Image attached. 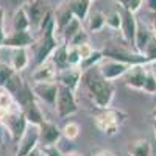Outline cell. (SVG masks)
<instances>
[{
  "label": "cell",
  "mask_w": 156,
  "mask_h": 156,
  "mask_svg": "<svg viewBox=\"0 0 156 156\" xmlns=\"http://www.w3.org/2000/svg\"><path fill=\"white\" fill-rule=\"evenodd\" d=\"M83 80H84V84H86V89L90 95V100L92 103L100 108V109H106L111 106V101L114 98V92H115V86L112 81H108L105 80L98 69L94 72V69L87 70L84 75H83Z\"/></svg>",
  "instance_id": "obj_1"
},
{
  "label": "cell",
  "mask_w": 156,
  "mask_h": 156,
  "mask_svg": "<svg viewBox=\"0 0 156 156\" xmlns=\"http://www.w3.org/2000/svg\"><path fill=\"white\" fill-rule=\"evenodd\" d=\"M125 120H126V112H123L120 109H112V108L101 109V112L97 114L94 119L95 126L106 136L117 134L119 128L122 126V123Z\"/></svg>",
  "instance_id": "obj_2"
},
{
  "label": "cell",
  "mask_w": 156,
  "mask_h": 156,
  "mask_svg": "<svg viewBox=\"0 0 156 156\" xmlns=\"http://www.w3.org/2000/svg\"><path fill=\"white\" fill-rule=\"evenodd\" d=\"M34 45V62L36 66H41L42 62L48 61L51 53L56 50L58 47V41L55 37V19L51 20L47 28L42 31V37L37 44H33Z\"/></svg>",
  "instance_id": "obj_3"
},
{
  "label": "cell",
  "mask_w": 156,
  "mask_h": 156,
  "mask_svg": "<svg viewBox=\"0 0 156 156\" xmlns=\"http://www.w3.org/2000/svg\"><path fill=\"white\" fill-rule=\"evenodd\" d=\"M0 123L8 129L12 142H16V144L20 140V137L23 136V133L28 128V122L20 109L0 111Z\"/></svg>",
  "instance_id": "obj_4"
},
{
  "label": "cell",
  "mask_w": 156,
  "mask_h": 156,
  "mask_svg": "<svg viewBox=\"0 0 156 156\" xmlns=\"http://www.w3.org/2000/svg\"><path fill=\"white\" fill-rule=\"evenodd\" d=\"M56 112L61 119L64 117H69L73 115L75 112H78V103L75 98V92L70 90L66 86H61L58 87V97H56Z\"/></svg>",
  "instance_id": "obj_5"
},
{
  "label": "cell",
  "mask_w": 156,
  "mask_h": 156,
  "mask_svg": "<svg viewBox=\"0 0 156 156\" xmlns=\"http://www.w3.org/2000/svg\"><path fill=\"white\" fill-rule=\"evenodd\" d=\"M58 81H48V83H33L31 89L37 100L44 101L45 105L55 108L56 106V97H58Z\"/></svg>",
  "instance_id": "obj_6"
},
{
  "label": "cell",
  "mask_w": 156,
  "mask_h": 156,
  "mask_svg": "<svg viewBox=\"0 0 156 156\" xmlns=\"http://www.w3.org/2000/svg\"><path fill=\"white\" fill-rule=\"evenodd\" d=\"M100 75L108 81H114L117 78H120L126 73V70L129 69L128 64L120 62V61H114V59H108V58H103V61L97 66Z\"/></svg>",
  "instance_id": "obj_7"
},
{
  "label": "cell",
  "mask_w": 156,
  "mask_h": 156,
  "mask_svg": "<svg viewBox=\"0 0 156 156\" xmlns=\"http://www.w3.org/2000/svg\"><path fill=\"white\" fill-rule=\"evenodd\" d=\"M147 72H148V62L147 64H134V66H129V69L126 70V73L122 78L128 87L142 90L144 89L145 78H147Z\"/></svg>",
  "instance_id": "obj_8"
},
{
  "label": "cell",
  "mask_w": 156,
  "mask_h": 156,
  "mask_svg": "<svg viewBox=\"0 0 156 156\" xmlns=\"http://www.w3.org/2000/svg\"><path fill=\"white\" fill-rule=\"evenodd\" d=\"M37 145H39V126L28 125L27 131L23 133V136L17 142L16 156H28L34 148H37Z\"/></svg>",
  "instance_id": "obj_9"
},
{
  "label": "cell",
  "mask_w": 156,
  "mask_h": 156,
  "mask_svg": "<svg viewBox=\"0 0 156 156\" xmlns=\"http://www.w3.org/2000/svg\"><path fill=\"white\" fill-rule=\"evenodd\" d=\"M62 133L61 128L50 122V120H44L39 125V144L42 147H50V145H56V142L61 139Z\"/></svg>",
  "instance_id": "obj_10"
},
{
  "label": "cell",
  "mask_w": 156,
  "mask_h": 156,
  "mask_svg": "<svg viewBox=\"0 0 156 156\" xmlns=\"http://www.w3.org/2000/svg\"><path fill=\"white\" fill-rule=\"evenodd\" d=\"M119 11L122 16V25H120L122 36L126 42L134 45V37H136V30H137V20L134 17V12H131L129 9H126L120 5H119Z\"/></svg>",
  "instance_id": "obj_11"
},
{
  "label": "cell",
  "mask_w": 156,
  "mask_h": 156,
  "mask_svg": "<svg viewBox=\"0 0 156 156\" xmlns=\"http://www.w3.org/2000/svg\"><path fill=\"white\" fill-rule=\"evenodd\" d=\"M23 8H25V11H27L28 19H30V28L39 30L42 19L48 12L45 9V3L42 2V0H28V2L23 5Z\"/></svg>",
  "instance_id": "obj_12"
},
{
  "label": "cell",
  "mask_w": 156,
  "mask_h": 156,
  "mask_svg": "<svg viewBox=\"0 0 156 156\" xmlns=\"http://www.w3.org/2000/svg\"><path fill=\"white\" fill-rule=\"evenodd\" d=\"M33 44H34V37L31 36V33L28 30L27 31H16V30H12L9 34H6L3 47L16 50V48H28Z\"/></svg>",
  "instance_id": "obj_13"
},
{
  "label": "cell",
  "mask_w": 156,
  "mask_h": 156,
  "mask_svg": "<svg viewBox=\"0 0 156 156\" xmlns=\"http://www.w3.org/2000/svg\"><path fill=\"white\" fill-rule=\"evenodd\" d=\"M56 80H58V84L66 86V87H69L70 90L75 92V90L78 89V86H80L81 80H83V72H81L80 67H69L66 70L58 72Z\"/></svg>",
  "instance_id": "obj_14"
},
{
  "label": "cell",
  "mask_w": 156,
  "mask_h": 156,
  "mask_svg": "<svg viewBox=\"0 0 156 156\" xmlns=\"http://www.w3.org/2000/svg\"><path fill=\"white\" fill-rule=\"evenodd\" d=\"M56 75H58V70L55 67V64L48 59L34 69L31 80H33V83H48V81H55Z\"/></svg>",
  "instance_id": "obj_15"
},
{
  "label": "cell",
  "mask_w": 156,
  "mask_h": 156,
  "mask_svg": "<svg viewBox=\"0 0 156 156\" xmlns=\"http://www.w3.org/2000/svg\"><path fill=\"white\" fill-rule=\"evenodd\" d=\"M126 151L129 156H151V144L148 139H134L128 144Z\"/></svg>",
  "instance_id": "obj_16"
},
{
  "label": "cell",
  "mask_w": 156,
  "mask_h": 156,
  "mask_svg": "<svg viewBox=\"0 0 156 156\" xmlns=\"http://www.w3.org/2000/svg\"><path fill=\"white\" fill-rule=\"evenodd\" d=\"M50 61L55 64V67L58 72L61 70H66L69 69V59H67V44H61L56 47V50L51 53L50 56Z\"/></svg>",
  "instance_id": "obj_17"
},
{
  "label": "cell",
  "mask_w": 156,
  "mask_h": 156,
  "mask_svg": "<svg viewBox=\"0 0 156 156\" xmlns=\"http://www.w3.org/2000/svg\"><path fill=\"white\" fill-rule=\"evenodd\" d=\"M153 33L145 27L144 23H137V30H136V37H134V48L137 53H144V50L147 44L150 42Z\"/></svg>",
  "instance_id": "obj_18"
},
{
  "label": "cell",
  "mask_w": 156,
  "mask_h": 156,
  "mask_svg": "<svg viewBox=\"0 0 156 156\" xmlns=\"http://www.w3.org/2000/svg\"><path fill=\"white\" fill-rule=\"evenodd\" d=\"M22 112H23V115H25V119H27V122H28V125H34V126H39L45 119H44V115H42V111H41V108L37 106V103L36 101H33V103H30L28 106H25L23 109H20Z\"/></svg>",
  "instance_id": "obj_19"
},
{
  "label": "cell",
  "mask_w": 156,
  "mask_h": 156,
  "mask_svg": "<svg viewBox=\"0 0 156 156\" xmlns=\"http://www.w3.org/2000/svg\"><path fill=\"white\" fill-rule=\"evenodd\" d=\"M16 100V105L19 106V109H23L25 106H28L30 103L36 101V97L33 94V89H31V84H28L27 81H25V84L22 86V89L19 90L17 94L12 95Z\"/></svg>",
  "instance_id": "obj_20"
},
{
  "label": "cell",
  "mask_w": 156,
  "mask_h": 156,
  "mask_svg": "<svg viewBox=\"0 0 156 156\" xmlns=\"http://www.w3.org/2000/svg\"><path fill=\"white\" fill-rule=\"evenodd\" d=\"M28 62H30L28 50L27 48H16L14 53H12V58H11V67L20 73L22 70L27 69Z\"/></svg>",
  "instance_id": "obj_21"
},
{
  "label": "cell",
  "mask_w": 156,
  "mask_h": 156,
  "mask_svg": "<svg viewBox=\"0 0 156 156\" xmlns=\"http://www.w3.org/2000/svg\"><path fill=\"white\" fill-rule=\"evenodd\" d=\"M12 30L16 31H27L30 30V19L23 6L17 8L12 14Z\"/></svg>",
  "instance_id": "obj_22"
},
{
  "label": "cell",
  "mask_w": 156,
  "mask_h": 156,
  "mask_svg": "<svg viewBox=\"0 0 156 156\" xmlns=\"http://www.w3.org/2000/svg\"><path fill=\"white\" fill-rule=\"evenodd\" d=\"M67 6L70 8L73 17L80 19L81 22L87 17L89 14V6H90V2L89 0H69Z\"/></svg>",
  "instance_id": "obj_23"
},
{
  "label": "cell",
  "mask_w": 156,
  "mask_h": 156,
  "mask_svg": "<svg viewBox=\"0 0 156 156\" xmlns=\"http://www.w3.org/2000/svg\"><path fill=\"white\" fill-rule=\"evenodd\" d=\"M87 30L90 33H98L106 27V17L101 11H92L90 14H87Z\"/></svg>",
  "instance_id": "obj_24"
},
{
  "label": "cell",
  "mask_w": 156,
  "mask_h": 156,
  "mask_svg": "<svg viewBox=\"0 0 156 156\" xmlns=\"http://www.w3.org/2000/svg\"><path fill=\"white\" fill-rule=\"evenodd\" d=\"M73 14H72V11L69 6H64L61 9H58L56 12V17H55V30H58L59 33L66 28V25L72 20Z\"/></svg>",
  "instance_id": "obj_25"
},
{
  "label": "cell",
  "mask_w": 156,
  "mask_h": 156,
  "mask_svg": "<svg viewBox=\"0 0 156 156\" xmlns=\"http://www.w3.org/2000/svg\"><path fill=\"white\" fill-rule=\"evenodd\" d=\"M103 58H105V56H103V51L101 50H94L92 55L87 56L86 59H83L78 67L81 69V72H87L90 69H94V66H98V64L103 61Z\"/></svg>",
  "instance_id": "obj_26"
},
{
  "label": "cell",
  "mask_w": 156,
  "mask_h": 156,
  "mask_svg": "<svg viewBox=\"0 0 156 156\" xmlns=\"http://www.w3.org/2000/svg\"><path fill=\"white\" fill-rule=\"evenodd\" d=\"M25 84V81H23V78L20 76V73L19 72H14L11 75V78L5 83V86L2 87V89H5V90H8V92L11 94V95H14V94H17L19 90L22 89V86Z\"/></svg>",
  "instance_id": "obj_27"
},
{
  "label": "cell",
  "mask_w": 156,
  "mask_h": 156,
  "mask_svg": "<svg viewBox=\"0 0 156 156\" xmlns=\"http://www.w3.org/2000/svg\"><path fill=\"white\" fill-rule=\"evenodd\" d=\"M83 28V25H81V20L80 19H76V17H72V20L66 25V28H64L62 31H61V34H62V39L66 42H69L70 39L80 31Z\"/></svg>",
  "instance_id": "obj_28"
},
{
  "label": "cell",
  "mask_w": 156,
  "mask_h": 156,
  "mask_svg": "<svg viewBox=\"0 0 156 156\" xmlns=\"http://www.w3.org/2000/svg\"><path fill=\"white\" fill-rule=\"evenodd\" d=\"M80 131H81V128H80V125H78L76 122H67L61 128L62 136L66 137L67 140H75L78 136H80Z\"/></svg>",
  "instance_id": "obj_29"
},
{
  "label": "cell",
  "mask_w": 156,
  "mask_h": 156,
  "mask_svg": "<svg viewBox=\"0 0 156 156\" xmlns=\"http://www.w3.org/2000/svg\"><path fill=\"white\" fill-rule=\"evenodd\" d=\"M16 100L12 97L8 90L0 87V111H11V109H16Z\"/></svg>",
  "instance_id": "obj_30"
},
{
  "label": "cell",
  "mask_w": 156,
  "mask_h": 156,
  "mask_svg": "<svg viewBox=\"0 0 156 156\" xmlns=\"http://www.w3.org/2000/svg\"><path fill=\"white\" fill-rule=\"evenodd\" d=\"M105 20H106V27H109L111 30H119L120 25H122V16H120V11L119 8L109 11L108 14H105Z\"/></svg>",
  "instance_id": "obj_31"
},
{
  "label": "cell",
  "mask_w": 156,
  "mask_h": 156,
  "mask_svg": "<svg viewBox=\"0 0 156 156\" xmlns=\"http://www.w3.org/2000/svg\"><path fill=\"white\" fill-rule=\"evenodd\" d=\"M16 70L11 67V64H6V62H0V87H3L5 83L11 78V75L14 73Z\"/></svg>",
  "instance_id": "obj_32"
},
{
  "label": "cell",
  "mask_w": 156,
  "mask_h": 156,
  "mask_svg": "<svg viewBox=\"0 0 156 156\" xmlns=\"http://www.w3.org/2000/svg\"><path fill=\"white\" fill-rule=\"evenodd\" d=\"M142 55L145 56V59H147L148 62L156 61V36H154V34L151 36L150 42L147 44V47H145V50H144V53H142Z\"/></svg>",
  "instance_id": "obj_33"
},
{
  "label": "cell",
  "mask_w": 156,
  "mask_h": 156,
  "mask_svg": "<svg viewBox=\"0 0 156 156\" xmlns=\"http://www.w3.org/2000/svg\"><path fill=\"white\" fill-rule=\"evenodd\" d=\"M144 90L145 94H156V80H154V76H153V73H151V70H150V67H148V72H147V78H145V83H144Z\"/></svg>",
  "instance_id": "obj_34"
},
{
  "label": "cell",
  "mask_w": 156,
  "mask_h": 156,
  "mask_svg": "<svg viewBox=\"0 0 156 156\" xmlns=\"http://www.w3.org/2000/svg\"><path fill=\"white\" fill-rule=\"evenodd\" d=\"M87 42V33H86V30H80L78 31L70 41L67 42V45H70V47H80V45H83V44H86Z\"/></svg>",
  "instance_id": "obj_35"
},
{
  "label": "cell",
  "mask_w": 156,
  "mask_h": 156,
  "mask_svg": "<svg viewBox=\"0 0 156 156\" xmlns=\"http://www.w3.org/2000/svg\"><path fill=\"white\" fill-rule=\"evenodd\" d=\"M78 51H80V56H81V61H83V59H86L87 56H90V55H92L94 48L89 45V42H86V44H83V45H80V47H78Z\"/></svg>",
  "instance_id": "obj_36"
},
{
  "label": "cell",
  "mask_w": 156,
  "mask_h": 156,
  "mask_svg": "<svg viewBox=\"0 0 156 156\" xmlns=\"http://www.w3.org/2000/svg\"><path fill=\"white\" fill-rule=\"evenodd\" d=\"M45 156H62V153L56 148V145H50V147H41Z\"/></svg>",
  "instance_id": "obj_37"
},
{
  "label": "cell",
  "mask_w": 156,
  "mask_h": 156,
  "mask_svg": "<svg viewBox=\"0 0 156 156\" xmlns=\"http://www.w3.org/2000/svg\"><path fill=\"white\" fill-rule=\"evenodd\" d=\"M142 2H144V0H129L126 9H129L131 12H136V11H139V8L142 6Z\"/></svg>",
  "instance_id": "obj_38"
},
{
  "label": "cell",
  "mask_w": 156,
  "mask_h": 156,
  "mask_svg": "<svg viewBox=\"0 0 156 156\" xmlns=\"http://www.w3.org/2000/svg\"><path fill=\"white\" fill-rule=\"evenodd\" d=\"M5 37H6V31L3 30V25H0V47H3Z\"/></svg>",
  "instance_id": "obj_39"
},
{
  "label": "cell",
  "mask_w": 156,
  "mask_h": 156,
  "mask_svg": "<svg viewBox=\"0 0 156 156\" xmlns=\"http://www.w3.org/2000/svg\"><path fill=\"white\" fill-rule=\"evenodd\" d=\"M28 156H45V153L42 151V148H39V147H37V148H34Z\"/></svg>",
  "instance_id": "obj_40"
},
{
  "label": "cell",
  "mask_w": 156,
  "mask_h": 156,
  "mask_svg": "<svg viewBox=\"0 0 156 156\" xmlns=\"http://www.w3.org/2000/svg\"><path fill=\"white\" fill-rule=\"evenodd\" d=\"M147 5H148V8H150L151 12L156 11V0H147Z\"/></svg>",
  "instance_id": "obj_41"
},
{
  "label": "cell",
  "mask_w": 156,
  "mask_h": 156,
  "mask_svg": "<svg viewBox=\"0 0 156 156\" xmlns=\"http://www.w3.org/2000/svg\"><path fill=\"white\" fill-rule=\"evenodd\" d=\"M148 67H150V70H151V73H153V76H154V80H156V61L148 62Z\"/></svg>",
  "instance_id": "obj_42"
},
{
  "label": "cell",
  "mask_w": 156,
  "mask_h": 156,
  "mask_svg": "<svg viewBox=\"0 0 156 156\" xmlns=\"http://www.w3.org/2000/svg\"><path fill=\"white\" fill-rule=\"evenodd\" d=\"M94 156H115V154L111 153V151H108V150H103V151H98V153L94 154Z\"/></svg>",
  "instance_id": "obj_43"
},
{
  "label": "cell",
  "mask_w": 156,
  "mask_h": 156,
  "mask_svg": "<svg viewBox=\"0 0 156 156\" xmlns=\"http://www.w3.org/2000/svg\"><path fill=\"white\" fill-rule=\"evenodd\" d=\"M153 34L156 36V11L153 12Z\"/></svg>",
  "instance_id": "obj_44"
},
{
  "label": "cell",
  "mask_w": 156,
  "mask_h": 156,
  "mask_svg": "<svg viewBox=\"0 0 156 156\" xmlns=\"http://www.w3.org/2000/svg\"><path fill=\"white\" fill-rule=\"evenodd\" d=\"M117 2H119V5H120V6L126 8V6H128V2H129V0H117Z\"/></svg>",
  "instance_id": "obj_45"
},
{
  "label": "cell",
  "mask_w": 156,
  "mask_h": 156,
  "mask_svg": "<svg viewBox=\"0 0 156 156\" xmlns=\"http://www.w3.org/2000/svg\"><path fill=\"white\" fill-rule=\"evenodd\" d=\"M0 25H3V9L0 8Z\"/></svg>",
  "instance_id": "obj_46"
},
{
  "label": "cell",
  "mask_w": 156,
  "mask_h": 156,
  "mask_svg": "<svg viewBox=\"0 0 156 156\" xmlns=\"http://www.w3.org/2000/svg\"><path fill=\"white\" fill-rule=\"evenodd\" d=\"M62 156H81V154H78V153H62Z\"/></svg>",
  "instance_id": "obj_47"
},
{
  "label": "cell",
  "mask_w": 156,
  "mask_h": 156,
  "mask_svg": "<svg viewBox=\"0 0 156 156\" xmlns=\"http://www.w3.org/2000/svg\"><path fill=\"white\" fill-rule=\"evenodd\" d=\"M153 134L156 137V119H153Z\"/></svg>",
  "instance_id": "obj_48"
},
{
  "label": "cell",
  "mask_w": 156,
  "mask_h": 156,
  "mask_svg": "<svg viewBox=\"0 0 156 156\" xmlns=\"http://www.w3.org/2000/svg\"><path fill=\"white\" fill-rule=\"evenodd\" d=\"M151 115H153V119H156V106H154V109L151 111Z\"/></svg>",
  "instance_id": "obj_49"
},
{
  "label": "cell",
  "mask_w": 156,
  "mask_h": 156,
  "mask_svg": "<svg viewBox=\"0 0 156 156\" xmlns=\"http://www.w3.org/2000/svg\"><path fill=\"white\" fill-rule=\"evenodd\" d=\"M0 144H2V131H0Z\"/></svg>",
  "instance_id": "obj_50"
},
{
  "label": "cell",
  "mask_w": 156,
  "mask_h": 156,
  "mask_svg": "<svg viewBox=\"0 0 156 156\" xmlns=\"http://www.w3.org/2000/svg\"><path fill=\"white\" fill-rule=\"evenodd\" d=\"M89 2H92V0H89Z\"/></svg>",
  "instance_id": "obj_51"
}]
</instances>
